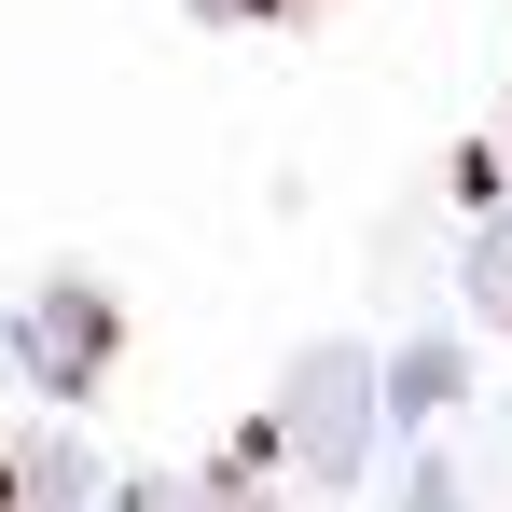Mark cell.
<instances>
[{"mask_svg":"<svg viewBox=\"0 0 512 512\" xmlns=\"http://www.w3.org/2000/svg\"><path fill=\"white\" fill-rule=\"evenodd\" d=\"M429 402H457V346H443V333L402 360V416H429Z\"/></svg>","mask_w":512,"mask_h":512,"instance_id":"cell-3","label":"cell"},{"mask_svg":"<svg viewBox=\"0 0 512 512\" xmlns=\"http://www.w3.org/2000/svg\"><path fill=\"white\" fill-rule=\"evenodd\" d=\"M14 360H28V388H97V360H111V305L97 291H42V305H14Z\"/></svg>","mask_w":512,"mask_h":512,"instance_id":"cell-2","label":"cell"},{"mask_svg":"<svg viewBox=\"0 0 512 512\" xmlns=\"http://www.w3.org/2000/svg\"><path fill=\"white\" fill-rule=\"evenodd\" d=\"M125 512H222V499H194V485H153V499H125Z\"/></svg>","mask_w":512,"mask_h":512,"instance_id":"cell-6","label":"cell"},{"mask_svg":"<svg viewBox=\"0 0 512 512\" xmlns=\"http://www.w3.org/2000/svg\"><path fill=\"white\" fill-rule=\"evenodd\" d=\"M471 277H485V305H512V222L485 236V263H471Z\"/></svg>","mask_w":512,"mask_h":512,"instance_id":"cell-4","label":"cell"},{"mask_svg":"<svg viewBox=\"0 0 512 512\" xmlns=\"http://www.w3.org/2000/svg\"><path fill=\"white\" fill-rule=\"evenodd\" d=\"M194 14H291V0H194Z\"/></svg>","mask_w":512,"mask_h":512,"instance_id":"cell-7","label":"cell"},{"mask_svg":"<svg viewBox=\"0 0 512 512\" xmlns=\"http://www.w3.org/2000/svg\"><path fill=\"white\" fill-rule=\"evenodd\" d=\"M402 512H457V485H443V471H416V485H402Z\"/></svg>","mask_w":512,"mask_h":512,"instance_id":"cell-5","label":"cell"},{"mask_svg":"<svg viewBox=\"0 0 512 512\" xmlns=\"http://www.w3.org/2000/svg\"><path fill=\"white\" fill-rule=\"evenodd\" d=\"M277 457L319 471V485H346V471L374 457V360H360V346H319V360L291 374V402H277Z\"/></svg>","mask_w":512,"mask_h":512,"instance_id":"cell-1","label":"cell"}]
</instances>
